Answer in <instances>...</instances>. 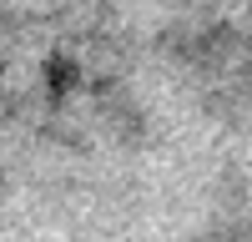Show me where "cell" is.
Returning a JSON list of instances; mask_svg holds the SVG:
<instances>
[{"label":"cell","mask_w":252,"mask_h":242,"mask_svg":"<svg viewBox=\"0 0 252 242\" xmlns=\"http://www.w3.org/2000/svg\"><path fill=\"white\" fill-rule=\"evenodd\" d=\"M76 86H81V60L71 51H51L40 60V91H46V101L61 106L66 96H76Z\"/></svg>","instance_id":"1"}]
</instances>
